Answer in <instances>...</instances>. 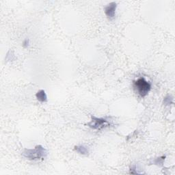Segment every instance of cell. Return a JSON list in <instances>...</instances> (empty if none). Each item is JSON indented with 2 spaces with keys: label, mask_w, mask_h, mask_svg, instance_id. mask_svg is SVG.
<instances>
[{
  "label": "cell",
  "mask_w": 175,
  "mask_h": 175,
  "mask_svg": "<svg viewBox=\"0 0 175 175\" xmlns=\"http://www.w3.org/2000/svg\"><path fill=\"white\" fill-rule=\"evenodd\" d=\"M22 155L29 160H42L47 157V152L42 146L37 145L33 149H25Z\"/></svg>",
  "instance_id": "obj_1"
},
{
  "label": "cell",
  "mask_w": 175,
  "mask_h": 175,
  "mask_svg": "<svg viewBox=\"0 0 175 175\" xmlns=\"http://www.w3.org/2000/svg\"><path fill=\"white\" fill-rule=\"evenodd\" d=\"M134 88L142 97H145L151 89V83L144 77H140L137 80L133 83Z\"/></svg>",
  "instance_id": "obj_2"
},
{
  "label": "cell",
  "mask_w": 175,
  "mask_h": 175,
  "mask_svg": "<svg viewBox=\"0 0 175 175\" xmlns=\"http://www.w3.org/2000/svg\"><path fill=\"white\" fill-rule=\"evenodd\" d=\"M90 128L94 130H101L104 128L108 127L110 126V123L107 119L103 118H98L92 115L91 116V120L90 123L87 124Z\"/></svg>",
  "instance_id": "obj_3"
},
{
  "label": "cell",
  "mask_w": 175,
  "mask_h": 175,
  "mask_svg": "<svg viewBox=\"0 0 175 175\" xmlns=\"http://www.w3.org/2000/svg\"><path fill=\"white\" fill-rule=\"evenodd\" d=\"M117 4L116 2H111L104 8V12L108 19H113L115 17Z\"/></svg>",
  "instance_id": "obj_4"
},
{
  "label": "cell",
  "mask_w": 175,
  "mask_h": 175,
  "mask_svg": "<svg viewBox=\"0 0 175 175\" xmlns=\"http://www.w3.org/2000/svg\"><path fill=\"white\" fill-rule=\"evenodd\" d=\"M36 97L38 100L42 103L47 102V94L44 90H40L38 91L36 94Z\"/></svg>",
  "instance_id": "obj_5"
},
{
  "label": "cell",
  "mask_w": 175,
  "mask_h": 175,
  "mask_svg": "<svg viewBox=\"0 0 175 175\" xmlns=\"http://www.w3.org/2000/svg\"><path fill=\"white\" fill-rule=\"evenodd\" d=\"M74 150L77 152L78 153L81 155H87L89 153V149L88 148V147H86L83 145H79L75 146L74 148Z\"/></svg>",
  "instance_id": "obj_6"
},
{
  "label": "cell",
  "mask_w": 175,
  "mask_h": 175,
  "mask_svg": "<svg viewBox=\"0 0 175 175\" xmlns=\"http://www.w3.org/2000/svg\"><path fill=\"white\" fill-rule=\"evenodd\" d=\"M164 105H170L173 103V97L171 95H168L164 98L163 101Z\"/></svg>",
  "instance_id": "obj_7"
},
{
  "label": "cell",
  "mask_w": 175,
  "mask_h": 175,
  "mask_svg": "<svg viewBox=\"0 0 175 175\" xmlns=\"http://www.w3.org/2000/svg\"><path fill=\"white\" fill-rule=\"evenodd\" d=\"M165 158H166V156H162V157H158V158H157V159H155L153 163L154 164L157 165V166H159V164L162 165L164 163V161L165 160Z\"/></svg>",
  "instance_id": "obj_8"
},
{
  "label": "cell",
  "mask_w": 175,
  "mask_h": 175,
  "mask_svg": "<svg viewBox=\"0 0 175 175\" xmlns=\"http://www.w3.org/2000/svg\"><path fill=\"white\" fill-rule=\"evenodd\" d=\"M29 44H30V40L29 39H26L24 40L23 43V46L24 47H27L29 46Z\"/></svg>",
  "instance_id": "obj_9"
}]
</instances>
